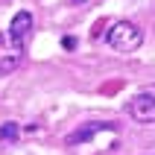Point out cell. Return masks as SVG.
<instances>
[{"label": "cell", "instance_id": "cell-1", "mask_svg": "<svg viewBox=\"0 0 155 155\" xmlns=\"http://www.w3.org/2000/svg\"><path fill=\"white\" fill-rule=\"evenodd\" d=\"M105 41L111 44L114 50H120V53H132V50H138L140 44H143V32H140L132 21H117V24L108 26Z\"/></svg>", "mask_w": 155, "mask_h": 155}, {"label": "cell", "instance_id": "cell-2", "mask_svg": "<svg viewBox=\"0 0 155 155\" xmlns=\"http://www.w3.org/2000/svg\"><path fill=\"white\" fill-rule=\"evenodd\" d=\"M129 114L138 123H155V97L143 94V91L138 97H132L129 100Z\"/></svg>", "mask_w": 155, "mask_h": 155}, {"label": "cell", "instance_id": "cell-3", "mask_svg": "<svg viewBox=\"0 0 155 155\" xmlns=\"http://www.w3.org/2000/svg\"><path fill=\"white\" fill-rule=\"evenodd\" d=\"M29 32H32V15H29V12H18V15L12 18V24H9V41H12V47L21 50Z\"/></svg>", "mask_w": 155, "mask_h": 155}, {"label": "cell", "instance_id": "cell-4", "mask_svg": "<svg viewBox=\"0 0 155 155\" xmlns=\"http://www.w3.org/2000/svg\"><path fill=\"white\" fill-rule=\"evenodd\" d=\"M111 129H114V123H88V126H82V129L70 132V135H68V143H70V147L88 143L94 135H100V132H111Z\"/></svg>", "mask_w": 155, "mask_h": 155}, {"label": "cell", "instance_id": "cell-5", "mask_svg": "<svg viewBox=\"0 0 155 155\" xmlns=\"http://www.w3.org/2000/svg\"><path fill=\"white\" fill-rule=\"evenodd\" d=\"M18 132H21V129H18V123H12V120L3 123V126H0V140H15Z\"/></svg>", "mask_w": 155, "mask_h": 155}, {"label": "cell", "instance_id": "cell-6", "mask_svg": "<svg viewBox=\"0 0 155 155\" xmlns=\"http://www.w3.org/2000/svg\"><path fill=\"white\" fill-rule=\"evenodd\" d=\"M18 61H21V59H18V53L12 56V59H0V76H3L6 70H15V68H18Z\"/></svg>", "mask_w": 155, "mask_h": 155}, {"label": "cell", "instance_id": "cell-7", "mask_svg": "<svg viewBox=\"0 0 155 155\" xmlns=\"http://www.w3.org/2000/svg\"><path fill=\"white\" fill-rule=\"evenodd\" d=\"M143 94H149V97H155V85H152V88H143Z\"/></svg>", "mask_w": 155, "mask_h": 155}, {"label": "cell", "instance_id": "cell-8", "mask_svg": "<svg viewBox=\"0 0 155 155\" xmlns=\"http://www.w3.org/2000/svg\"><path fill=\"white\" fill-rule=\"evenodd\" d=\"M70 3H85V0H70Z\"/></svg>", "mask_w": 155, "mask_h": 155}]
</instances>
